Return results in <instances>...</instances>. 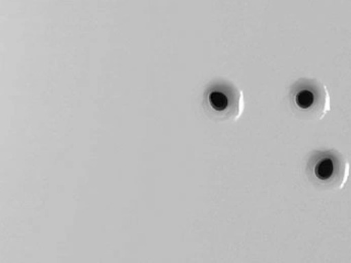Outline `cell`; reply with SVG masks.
<instances>
[{"mask_svg":"<svg viewBox=\"0 0 351 263\" xmlns=\"http://www.w3.org/2000/svg\"><path fill=\"white\" fill-rule=\"evenodd\" d=\"M348 159L336 150H317L310 157L306 174L319 187L342 190L350 177Z\"/></svg>","mask_w":351,"mask_h":263,"instance_id":"obj_1","label":"cell"},{"mask_svg":"<svg viewBox=\"0 0 351 263\" xmlns=\"http://www.w3.org/2000/svg\"><path fill=\"white\" fill-rule=\"evenodd\" d=\"M289 100L298 115L320 120L331 109L327 87L317 78H300L291 87Z\"/></svg>","mask_w":351,"mask_h":263,"instance_id":"obj_2","label":"cell"},{"mask_svg":"<svg viewBox=\"0 0 351 263\" xmlns=\"http://www.w3.org/2000/svg\"><path fill=\"white\" fill-rule=\"evenodd\" d=\"M208 113L219 120H238L245 109L244 94L232 82L221 80L213 82L205 92Z\"/></svg>","mask_w":351,"mask_h":263,"instance_id":"obj_3","label":"cell"}]
</instances>
